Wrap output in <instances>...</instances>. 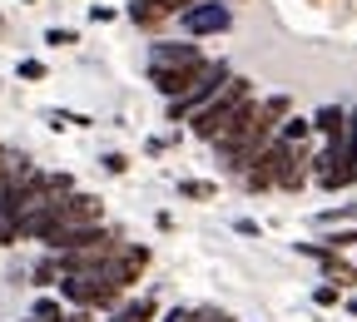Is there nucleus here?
Listing matches in <instances>:
<instances>
[{
  "label": "nucleus",
  "instance_id": "1",
  "mask_svg": "<svg viewBox=\"0 0 357 322\" xmlns=\"http://www.w3.org/2000/svg\"><path fill=\"white\" fill-rule=\"evenodd\" d=\"M248 100H253L248 79L229 75V84H223V89H218V95H213V100H208L204 109H194V114H189V134H194V139H208V144H213L218 134L234 124V114H238V109H243Z\"/></svg>",
  "mask_w": 357,
  "mask_h": 322
},
{
  "label": "nucleus",
  "instance_id": "2",
  "mask_svg": "<svg viewBox=\"0 0 357 322\" xmlns=\"http://www.w3.org/2000/svg\"><path fill=\"white\" fill-rule=\"evenodd\" d=\"M60 298L84 307V312H114L119 307V288H109L105 278H95V273H60Z\"/></svg>",
  "mask_w": 357,
  "mask_h": 322
},
{
  "label": "nucleus",
  "instance_id": "3",
  "mask_svg": "<svg viewBox=\"0 0 357 322\" xmlns=\"http://www.w3.org/2000/svg\"><path fill=\"white\" fill-rule=\"evenodd\" d=\"M89 223H105V199L100 194L70 189L65 199H55V228H50V238L65 233V228H89Z\"/></svg>",
  "mask_w": 357,
  "mask_h": 322
},
{
  "label": "nucleus",
  "instance_id": "4",
  "mask_svg": "<svg viewBox=\"0 0 357 322\" xmlns=\"http://www.w3.org/2000/svg\"><path fill=\"white\" fill-rule=\"evenodd\" d=\"M144 268H149V248H139V243H119L109 258H105V268H100V278L109 283V288H134L144 278Z\"/></svg>",
  "mask_w": 357,
  "mask_h": 322
},
{
  "label": "nucleus",
  "instance_id": "5",
  "mask_svg": "<svg viewBox=\"0 0 357 322\" xmlns=\"http://www.w3.org/2000/svg\"><path fill=\"white\" fill-rule=\"evenodd\" d=\"M114 238H119L114 228L89 223V228H65V233L45 238V248H50V253H89V248H105V243H114Z\"/></svg>",
  "mask_w": 357,
  "mask_h": 322
},
{
  "label": "nucleus",
  "instance_id": "6",
  "mask_svg": "<svg viewBox=\"0 0 357 322\" xmlns=\"http://www.w3.org/2000/svg\"><path fill=\"white\" fill-rule=\"evenodd\" d=\"M223 84H229V65H213V60H208V70L199 75V84L189 89L184 100H174V119H189L194 109H204V105H208V100L218 95Z\"/></svg>",
  "mask_w": 357,
  "mask_h": 322
},
{
  "label": "nucleus",
  "instance_id": "7",
  "mask_svg": "<svg viewBox=\"0 0 357 322\" xmlns=\"http://www.w3.org/2000/svg\"><path fill=\"white\" fill-rule=\"evenodd\" d=\"M208 70V60H199V65H174V70H154V89L174 105V100H184L189 89L199 84V75Z\"/></svg>",
  "mask_w": 357,
  "mask_h": 322
},
{
  "label": "nucleus",
  "instance_id": "8",
  "mask_svg": "<svg viewBox=\"0 0 357 322\" xmlns=\"http://www.w3.org/2000/svg\"><path fill=\"white\" fill-rule=\"evenodd\" d=\"M199 60H204V50L189 45V40H159V45H149V75L154 70H174V65H199Z\"/></svg>",
  "mask_w": 357,
  "mask_h": 322
},
{
  "label": "nucleus",
  "instance_id": "9",
  "mask_svg": "<svg viewBox=\"0 0 357 322\" xmlns=\"http://www.w3.org/2000/svg\"><path fill=\"white\" fill-rule=\"evenodd\" d=\"M229 25H234L229 6H208V0H199V6L184 10V30H189V35H223Z\"/></svg>",
  "mask_w": 357,
  "mask_h": 322
},
{
  "label": "nucleus",
  "instance_id": "10",
  "mask_svg": "<svg viewBox=\"0 0 357 322\" xmlns=\"http://www.w3.org/2000/svg\"><path fill=\"white\" fill-rule=\"evenodd\" d=\"M342 124H347V109L342 105H323L318 114H312V129L323 134V154H333V159L342 149Z\"/></svg>",
  "mask_w": 357,
  "mask_h": 322
},
{
  "label": "nucleus",
  "instance_id": "11",
  "mask_svg": "<svg viewBox=\"0 0 357 322\" xmlns=\"http://www.w3.org/2000/svg\"><path fill=\"white\" fill-rule=\"evenodd\" d=\"M303 253H307V258H318L323 273H328L337 288H352V283H357V268H352L342 253H333V248H323V243H303Z\"/></svg>",
  "mask_w": 357,
  "mask_h": 322
},
{
  "label": "nucleus",
  "instance_id": "12",
  "mask_svg": "<svg viewBox=\"0 0 357 322\" xmlns=\"http://www.w3.org/2000/svg\"><path fill=\"white\" fill-rule=\"evenodd\" d=\"M154 317H159V302L154 298H134V302H124V307L109 312V322H154Z\"/></svg>",
  "mask_w": 357,
  "mask_h": 322
},
{
  "label": "nucleus",
  "instance_id": "13",
  "mask_svg": "<svg viewBox=\"0 0 357 322\" xmlns=\"http://www.w3.org/2000/svg\"><path fill=\"white\" fill-rule=\"evenodd\" d=\"M307 129H312V119H298V114H288V119L278 124V139H283V144H303V139H307Z\"/></svg>",
  "mask_w": 357,
  "mask_h": 322
},
{
  "label": "nucleus",
  "instance_id": "14",
  "mask_svg": "<svg viewBox=\"0 0 357 322\" xmlns=\"http://www.w3.org/2000/svg\"><path fill=\"white\" fill-rule=\"evenodd\" d=\"M30 278H35V288H55V283H60V263H55V253H50V258H40Z\"/></svg>",
  "mask_w": 357,
  "mask_h": 322
},
{
  "label": "nucleus",
  "instance_id": "15",
  "mask_svg": "<svg viewBox=\"0 0 357 322\" xmlns=\"http://www.w3.org/2000/svg\"><path fill=\"white\" fill-rule=\"evenodd\" d=\"M30 317H35V322H65V307H60L55 298H45V293H40V298H35V312H30Z\"/></svg>",
  "mask_w": 357,
  "mask_h": 322
},
{
  "label": "nucleus",
  "instance_id": "16",
  "mask_svg": "<svg viewBox=\"0 0 357 322\" xmlns=\"http://www.w3.org/2000/svg\"><path fill=\"white\" fill-rule=\"evenodd\" d=\"M178 194H184V199H213L218 183H208V178H184V183H178Z\"/></svg>",
  "mask_w": 357,
  "mask_h": 322
},
{
  "label": "nucleus",
  "instance_id": "17",
  "mask_svg": "<svg viewBox=\"0 0 357 322\" xmlns=\"http://www.w3.org/2000/svg\"><path fill=\"white\" fill-rule=\"evenodd\" d=\"M312 302H318V307H337L342 302V288L337 283H318V288H312Z\"/></svg>",
  "mask_w": 357,
  "mask_h": 322
},
{
  "label": "nucleus",
  "instance_id": "18",
  "mask_svg": "<svg viewBox=\"0 0 357 322\" xmlns=\"http://www.w3.org/2000/svg\"><path fill=\"white\" fill-rule=\"evenodd\" d=\"M149 6H154V15L164 20V15H184L189 6H199V0H149Z\"/></svg>",
  "mask_w": 357,
  "mask_h": 322
},
{
  "label": "nucleus",
  "instance_id": "19",
  "mask_svg": "<svg viewBox=\"0 0 357 322\" xmlns=\"http://www.w3.org/2000/svg\"><path fill=\"white\" fill-rule=\"evenodd\" d=\"M328 248L342 253V248H357V228H337V233H328Z\"/></svg>",
  "mask_w": 357,
  "mask_h": 322
},
{
  "label": "nucleus",
  "instance_id": "20",
  "mask_svg": "<svg viewBox=\"0 0 357 322\" xmlns=\"http://www.w3.org/2000/svg\"><path fill=\"white\" fill-rule=\"evenodd\" d=\"M189 322H234V317L223 312V307H194V312H189Z\"/></svg>",
  "mask_w": 357,
  "mask_h": 322
},
{
  "label": "nucleus",
  "instance_id": "21",
  "mask_svg": "<svg viewBox=\"0 0 357 322\" xmlns=\"http://www.w3.org/2000/svg\"><path fill=\"white\" fill-rule=\"evenodd\" d=\"M79 35L75 30H45V45H75Z\"/></svg>",
  "mask_w": 357,
  "mask_h": 322
},
{
  "label": "nucleus",
  "instance_id": "22",
  "mask_svg": "<svg viewBox=\"0 0 357 322\" xmlns=\"http://www.w3.org/2000/svg\"><path fill=\"white\" fill-rule=\"evenodd\" d=\"M20 79H45V65L40 60H20Z\"/></svg>",
  "mask_w": 357,
  "mask_h": 322
},
{
  "label": "nucleus",
  "instance_id": "23",
  "mask_svg": "<svg viewBox=\"0 0 357 322\" xmlns=\"http://www.w3.org/2000/svg\"><path fill=\"white\" fill-rule=\"evenodd\" d=\"M100 164H105V174H124V169H129V159H124V154H105Z\"/></svg>",
  "mask_w": 357,
  "mask_h": 322
},
{
  "label": "nucleus",
  "instance_id": "24",
  "mask_svg": "<svg viewBox=\"0 0 357 322\" xmlns=\"http://www.w3.org/2000/svg\"><path fill=\"white\" fill-rule=\"evenodd\" d=\"M6 243H15V223H10L6 213H0V248H6Z\"/></svg>",
  "mask_w": 357,
  "mask_h": 322
},
{
  "label": "nucleus",
  "instance_id": "25",
  "mask_svg": "<svg viewBox=\"0 0 357 322\" xmlns=\"http://www.w3.org/2000/svg\"><path fill=\"white\" fill-rule=\"evenodd\" d=\"M164 322H189V307H174V312H164Z\"/></svg>",
  "mask_w": 357,
  "mask_h": 322
},
{
  "label": "nucleus",
  "instance_id": "26",
  "mask_svg": "<svg viewBox=\"0 0 357 322\" xmlns=\"http://www.w3.org/2000/svg\"><path fill=\"white\" fill-rule=\"evenodd\" d=\"M65 322H89V312L79 307V312H65Z\"/></svg>",
  "mask_w": 357,
  "mask_h": 322
},
{
  "label": "nucleus",
  "instance_id": "27",
  "mask_svg": "<svg viewBox=\"0 0 357 322\" xmlns=\"http://www.w3.org/2000/svg\"><path fill=\"white\" fill-rule=\"evenodd\" d=\"M347 312H352V317H357V298H347Z\"/></svg>",
  "mask_w": 357,
  "mask_h": 322
},
{
  "label": "nucleus",
  "instance_id": "28",
  "mask_svg": "<svg viewBox=\"0 0 357 322\" xmlns=\"http://www.w3.org/2000/svg\"><path fill=\"white\" fill-rule=\"evenodd\" d=\"M0 35H6V15H0Z\"/></svg>",
  "mask_w": 357,
  "mask_h": 322
},
{
  "label": "nucleus",
  "instance_id": "29",
  "mask_svg": "<svg viewBox=\"0 0 357 322\" xmlns=\"http://www.w3.org/2000/svg\"><path fill=\"white\" fill-rule=\"evenodd\" d=\"M25 6H35V0H25Z\"/></svg>",
  "mask_w": 357,
  "mask_h": 322
},
{
  "label": "nucleus",
  "instance_id": "30",
  "mask_svg": "<svg viewBox=\"0 0 357 322\" xmlns=\"http://www.w3.org/2000/svg\"><path fill=\"white\" fill-rule=\"evenodd\" d=\"M25 322H35V317H25Z\"/></svg>",
  "mask_w": 357,
  "mask_h": 322
}]
</instances>
